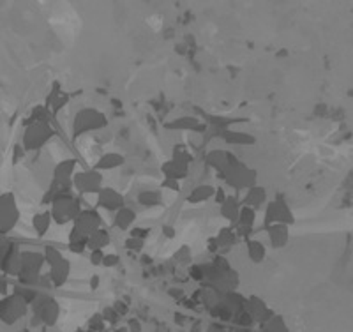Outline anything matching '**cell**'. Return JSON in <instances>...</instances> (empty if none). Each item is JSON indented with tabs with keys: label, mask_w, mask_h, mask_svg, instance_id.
<instances>
[{
	"label": "cell",
	"mask_w": 353,
	"mask_h": 332,
	"mask_svg": "<svg viewBox=\"0 0 353 332\" xmlns=\"http://www.w3.org/2000/svg\"><path fill=\"white\" fill-rule=\"evenodd\" d=\"M99 228H103V217L97 213V208H83L77 221L71 224L68 239L69 251L74 255H81L87 249L88 237Z\"/></svg>",
	"instance_id": "6da1fadb"
},
{
	"label": "cell",
	"mask_w": 353,
	"mask_h": 332,
	"mask_svg": "<svg viewBox=\"0 0 353 332\" xmlns=\"http://www.w3.org/2000/svg\"><path fill=\"white\" fill-rule=\"evenodd\" d=\"M239 284H241V276L225 256L219 255L212 262L205 264L203 286H210V289H216L217 292L226 293L237 290Z\"/></svg>",
	"instance_id": "7a4b0ae2"
},
{
	"label": "cell",
	"mask_w": 353,
	"mask_h": 332,
	"mask_svg": "<svg viewBox=\"0 0 353 332\" xmlns=\"http://www.w3.org/2000/svg\"><path fill=\"white\" fill-rule=\"evenodd\" d=\"M32 327L46 325V327H55L59 318H61V304L50 293H41L32 304Z\"/></svg>",
	"instance_id": "3957f363"
},
{
	"label": "cell",
	"mask_w": 353,
	"mask_h": 332,
	"mask_svg": "<svg viewBox=\"0 0 353 332\" xmlns=\"http://www.w3.org/2000/svg\"><path fill=\"white\" fill-rule=\"evenodd\" d=\"M55 137V129L50 122H25L21 135V147L25 153H37L44 148Z\"/></svg>",
	"instance_id": "277c9868"
},
{
	"label": "cell",
	"mask_w": 353,
	"mask_h": 332,
	"mask_svg": "<svg viewBox=\"0 0 353 332\" xmlns=\"http://www.w3.org/2000/svg\"><path fill=\"white\" fill-rule=\"evenodd\" d=\"M108 126V119L101 110L97 108H81L74 115L71 124L72 138H80L88 133H96L105 129Z\"/></svg>",
	"instance_id": "5b68a950"
},
{
	"label": "cell",
	"mask_w": 353,
	"mask_h": 332,
	"mask_svg": "<svg viewBox=\"0 0 353 332\" xmlns=\"http://www.w3.org/2000/svg\"><path fill=\"white\" fill-rule=\"evenodd\" d=\"M43 253L50 268L48 276L52 280L53 289H62L71 276V262L53 246H46Z\"/></svg>",
	"instance_id": "8992f818"
},
{
	"label": "cell",
	"mask_w": 353,
	"mask_h": 332,
	"mask_svg": "<svg viewBox=\"0 0 353 332\" xmlns=\"http://www.w3.org/2000/svg\"><path fill=\"white\" fill-rule=\"evenodd\" d=\"M81 208L80 200L74 195H65L57 198L52 205H50V214H52L53 223L59 226H65V224H72L80 216Z\"/></svg>",
	"instance_id": "52a82bcc"
},
{
	"label": "cell",
	"mask_w": 353,
	"mask_h": 332,
	"mask_svg": "<svg viewBox=\"0 0 353 332\" xmlns=\"http://www.w3.org/2000/svg\"><path fill=\"white\" fill-rule=\"evenodd\" d=\"M221 179L225 180V184L233 191H248V189L254 188L258 182V172L254 168H249L248 164L239 161L233 168H230L225 175H221Z\"/></svg>",
	"instance_id": "ba28073f"
},
{
	"label": "cell",
	"mask_w": 353,
	"mask_h": 332,
	"mask_svg": "<svg viewBox=\"0 0 353 332\" xmlns=\"http://www.w3.org/2000/svg\"><path fill=\"white\" fill-rule=\"evenodd\" d=\"M28 311V302L17 292H11L0 299V324L11 325L18 324L21 318H25Z\"/></svg>",
	"instance_id": "9c48e42d"
},
{
	"label": "cell",
	"mask_w": 353,
	"mask_h": 332,
	"mask_svg": "<svg viewBox=\"0 0 353 332\" xmlns=\"http://www.w3.org/2000/svg\"><path fill=\"white\" fill-rule=\"evenodd\" d=\"M20 207H18L17 196L11 191L0 193V235L11 233L17 228V224L20 223Z\"/></svg>",
	"instance_id": "30bf717a"
},
{
	"label": "cell",
	"mask_w": 353,
	"mask_h": 332,
	"mask_svg": "<svg viewBox=\"0 0 353 332\" xmlns=\"http://www.w3.org/2000/svg\"><path fill=\"white\" fill-rule=\"evenodd\" d=\"M272 224H288V226L295 224V214L283 196H277L265 205L263 228L272 226Z\"/></svg>",
	"instance_id": "8fae6325"
},
{
	"label": "cell",
	"mask_w": 353,
	"mask_h": 332,
	"mask_svg": "<svg viewBox=\"0 0 353 332\" xmlns=\"http://www.w3.org/2000/svg\"><path fill=\"white\" fill-rule=\"evenodd\" d=\"M72 188L78 195H97L105 188V177L97 170H81L72 177Z\"/></svg>",
	"instance_id": "7c38bea8"
},
{
	"label": "cell",
	"mask_w": 353,
	"mask_h": 332,
	"mask_svg": "<svg viewBox=\"0 0 353 332\" xmlns=\"http://www.w3.org/2000/svg\"><path fill=\"white\" fill-rule=\"evenodd\" d=\"M44 265H46L44 253L23 249V251H21V267H20V274H18V281L23 283V281H30L39 277L41 274H43Z\"/></svg>",
	"instance_id": "4fadbf2b"
},
{
	"label": "cell",
	"mask_w": 353,
	"mask_h": 332,
	"mask_svg": "<svg viewBox=\"0 0 353 332\" xmlns=\"http://www.w3.org/2000/svg\"><path fill=\"white\" fill-rule=\"evenodd\" d=\"M239 161L241 159H239L235 154L230 153V150H225V148H214V150H210V153L205 156L207 166H210L214 172H217L219 177L225 175V173L228 172L230 168H233Z\"/></svg>",
	"instance_id": "5bb4252c"
},
{
	"label": "cell",
	"mask_w": 353,
	"mask_h": 332,
	"mask_svg": "<svg viewBox=\"0 0 353 332\" xmlns=\"http://www.w3.org/2000/svg\"><path fill=\"white\" fill-rule=\"evenodd\" d=\"M244 309L249 313V315H251V318L254 320V324H260V325H265L267 322L270 320V318H272L274 315H276V313L272 311V308H270V306L258 295L245 297Z\"/></svg>",
	"instance_id": "9a60e30c"
},
{
	"label": "cell",
	"mask_w": 353,
	"mask_h": 332,
	"mask_svg": "<svg viewBox=\"0 0 353 332\" xmlns=\"http://www.w3.org/2000/svg\"><path fill=\"white\" fill-rule=\"evenodd\" d=\"M97 208H103L106 213H113L121 211L122 207H125V198L121 191H117L115 188H110V186H105L97 193V200H96Z\"/></svg>",
	"instance_id": "2e32d148"
},
{
	"label": "cell",
	"mask_w": 353,
	"mask_h": 332,
	"mask_svg": "<svg viewBox=\"0 0 353 332\" xmlns=\"http://www.w3.org/2000/svg\"><path fill=\"white\" fill-rule=\"evenodd\" d=\"M69 92L62 90L61 84L59 81H53V85L50 87V94L46 96V101H44V106L52 112L53 117H57L62 110L69 104Z\"/></svg>",
	"instance_id": "e0dca14e"
},
{
	"label": "cell",
	"mask_w": 353,
	"mask_h": 332,
	"mask_svg": "<svg viewBox=\"0 0 353 332\" xmlns=\"http://www.w3.org/2000/svg\"><path fill=\"white\" fill-rule=\"evenodd\" d=\"M168 131H191V133H207V124H201V120L191 115H182L176 119L168 120L165 124Z\"/></svg>",
	"instance_id": "ac0fdd59"
},
{
	"label": "cell",
	"mask_w": 353,
	"mask_h": 332,
	"mask_svg": "<svg viewBox=\"0 0 353 332\" xmlns=\"http://www.w3.org/2000/svg\"><path fill=\"white\" fill-rule=\"evenodd\" d=\"M219 138L226 145H230V147H253V145H256V137L254 135L245 131H235L232 128L221 133Z\"/></svg>",
	"instance_id": "d6986e66"
},
{
	"label": "cell",
	"mask_w": 353,
	"mask_h": 332,
	"mask_svg": "<svg viewBox=\"0 0 353 332\" xmlns=\"http://www.w3.org/2000/svg\"><path fill=\"white\" fill-rule=\"evenodd\" d=\"M74 173H77V159L74 157L62 159L61 163L55 164V168L52 172V180L59 182V184H72Z\"/></svg>",
	"instance_id": "ffe728a7"
},
{
	"label": "cell",
	"mask_w": 353,
	"mask_h": 332,
	"mask_svg": "<svg viewBox=\"0 0 353 332\" xmlns=\"http://www.w3.org/2000/svg\"><path fill=\"white\" fill-rule=\"evenodd\" d=\"M21 251H23V249H20V246H18L17 242H12L11 249H9L8 255H6L4 258V264H2V274H4V276L18 277L21 267Z\"/></svg>",
	"instance_id": "44dd1931"
},
{
	"label": "cell",
	"mask_w": 353,
	"mask_h": 332,
	"mask_svg": "<svg viewBox=\"0 0 353 332\" xmlns=\"http://www.w3.org/2000/svg\"><path fill=\"white\" fill-rule=\"evenodd\" d=\"M267 235H269L270 248L283 249L288 246L290 242V226L288 224H272L265 228Z\"/></svg>",
	"instance_id": "7402d4cb"
},
{
	"label": "cell",
	"mask_w": 353,
	"mask_h": 332,
	"mask_svg": "<svg viewBox=\"0 0 353 332\" xmlns=\"http://www.w3.org/2000/svg\"><path fill=\"white\" fill-rule=\"evenodd\" d=\"M256 211L251 207H244L242 205V211H241V216H239V221L233 224V228L237 230L239 235H242L244 239H248L251 235L254 228V223H256Z\"/></svg>",
	"instance_id": "603a6c76"
},
{
	"label": "cell",
	"mask_w": 353,
	"mask_h": 332,
	"mask_svg": "<svg viewBox=\"0 0 353 332\" xmlns=\"http://www.w3.org/2000/svg\"><path fill=\"white\" fill-rule=\"evenodd\" d=\"M242 205L244 207H251L254 208V211H261V207H265V205L269 204V200H267V189L263 188V186H254V188L248 189V191L244 193V198H242Z\"/></svg>",
	"instance_id": "cb8c5ba5"
},
{
	"label": "cell",
	"mask_w": 353,
	"mask_h": 332,
	"mask_svg": "<svg viewBox=\"0 0 353 332\" xmlns=\"http://www.w3.org/2000/svg\"><path fill=\"white\" fill-rule=\"evenodd\" d=\"M242 211V202L239 200L237 196H228L225 204L219 205V214L223 219H226L228 223L235 224L239 221Z\"/></svg>",
	"instance_id": "d4e9b609"
},
{
	"label": "cell",
	"mask_w": 353,
	"mask_h": 332,
	"mask_svg": "<svg viewBox=\"0 0 353 332\" xmlns=\"http://www.w3.org/2000/svg\"><path fill=\"white\" fill-rule=\"evenodd\" d=\"M124 164H125V157L122 156V154L106 153L96 161V164H94V170H97V172H101V173L112 172V170L121 168V166H124Z\"/></svg>",
	"instance_id": "484cf974"
},
{
	"label": "cell",
	"mask_w": 353,
	"mask_h": 332,
	"mask_svg": "<svg viewBox=\"0 0 353 332\" xmlns=\"http://www.w3.org/2000/svg\"><path fill=\"white\" fill-rule=\"evenodd\" d=\"M161 173L165 179H173V180H184L185 177L189 175V166L188 164H182L179 161L172 159L170 157L168 161L161 164Z\"/></svg>",
	"instance_id": "4316f807"
},
{
	"label": "cell",
	"mask_w": 353,
	"mask_h": 332,
	"mask_svg": "<svg viewBox=\"0 0 353 332\" xmlns=\"http://www.w3.org/2000/svg\"><path fill=\"white\" fill-rule=\"evenodd\" d=\"M134 223H137V213L131 207H122L121 211L113 214V224H115V228L122 230V232H129Z\"/></svg>",
	"instance_id": "83f0119b"
},
{
	"label": "cell",
	"mask_w": 353,
	"mask_h": 332,
	"mask_svg": "<svg viewBox=\"0 0 353 332\" xmlns=\"http://www.w3.org/2000/svg\"><path fill=\"white\" fill-rule=\"evenodd\" d=\"M214 195H216V188L210 184H200L196 188H193V191L188 195V204L189 205H200L205 202L214 200Z\"/></svg>",
	"instance_id": "f1b7e54d"
},
{
	"label": "cell",
	"mask_w": 353,
	"mask_h": 332,
	"mask_svg": "<svg viewBox=\"0 0 353 332\" xmlns=\"http://www.w3.org/2000/svg\"><path fill=\"white\" fill-rule=\"evenodd\" d=\"M245 251H248V258L253 264H261L267 258V248L261 240L256 239H245Z\"/></svg>",
	"instance_id": "f546056e"
},
{
	"label": "cell",
	"mask_w": 353,
	"mask_h": 332,
	"mask_svg": "<svg viewBox=\"0 0 353 332\" xmlns=\"http://www.w3.org/2000/svg\"><path fill=\"white\" fill-rule=\"evenodd\" d=\"M214 237H216L217 244H219V249L233 248L239 240V233L233 226H223V228L217 230V233Z\"/></svg>",
	"instance_id": "4dcf8cb0"
},
{
	"label": "cell",
	"mask_w": 353,
	"mask_h": 332,
	"mask_svg": "<svg viewBox=\"0 0 353 332\" xmlns=\"http://www.w3.org/2000/svg\"><path fill=\"white\" fill-rule=\"evenodd\" d=\"M110 242H112V235L106 228H99L92 233V235L88 237V244L87 249L90 251H96V249H105L108 248Z\"/></svg>",
	"instance_id": "1f68e13d"
},
{
	"label": "cell",
	"mask_w": 353,
	"mask_h": 332,
	"mask_svg": "<svg viewBox=\"0 0 353 332\" xmlns=\"http://www.w3.org/2000/svg\"><path fill=\"white\" fill-rule=\"evenodd\" d=\"M52 224H53V219H52V214H50V211L37 213L36 216L32 217V228L39 237L46 235V233L50 232V228H52Z\"/></svg>",
	"instance_id": "d6a6232c"
},
{
	"label": "cell",
	"mask_w": 353,
	"mask_h": 332,
	"mask_svg": "<svg viewBox=\"0 0 353 332\" xmlns=\"http://www.w3.org/2000/svg\"><path fill=\"white\" fill-rule=\"evenodd\" d=\"M137 200L141 207L154 208L163 204V195L159 191H156V189H145V191L138 193Z\"/></svg>",
	"instance_id": "836d02e7"
},
{
	"label": "cell",
	"mask_w": 353,
	"mask_h": 332,
	"mask_svg": "<svg viewBox=\"0 0 353 332\" xmlns=\"http://www.w3.org/2000/svg\"><path fill=\"white\" fill-rule=\"evenodd\" d=\"M260 332H292L290 327L286 325L285 318L281 315H274L265 325H261Z\"/></svg>",
	"instance_id": "e575fe53"
},
{
	"label": "cell",
	"mask_w": 353,
	"mask_h": 332,
	"mask_svg": "<svg viewBox=\"0 0 353 332\" xmlns=\"http://www.w3.org/2000/svg\"><path fill=\"white\" fill-rule=\"evenodd\" d=\"M172 159H175V161H179V163L191 166V163H193V154H191V150H189L185 145L179 144V145H175V147H173Z\"/></svg>",
	"instance_id": "d590c367"
},
{
	"label": "cell",
	"mask_w": 353,
	"mask_h": 332,
	"mask_svg": "<svg viewBox=\"0 0 353 332\" xmlns=\"http://www.w3.org/2000/svg\"><path fill=\"white\" fill-rule=\"evenodd\" d=\"M105 327H106V320H105V316H103V313H94V315L88 318V331L101 332Z\"/></svg>",
	"instance_id": "8d00e7d4"
},
{
	"label": "cell",
	"mask_w": 353,
	"mask_h": 332,
	"mask_svg": "<svg viewBox=\"0 0 353 332\" xmlns=\"http://www.w3.org/2000/svg\"><path fill=\"white\" fill-rule=\"evenodd\" d=\"M124 248L128 249V251L138 253V251H141V249L145 248V240L134 239V237H128V239H125V242H124Z\"/></svg>",
	"instance_id": "74e56055"
},
{
	"label": "cell",
	"mask_w": 353,
	"mask_h": 332,
	"mask_svg": "<svg viewBox=\"0 0 353 332\" xmlns=\"http://www.w3.org/2000/svg\"><path fill=\"white\" fill-rule=\"evenodd\" d=\"M11 246L12 240H9L6 235H0V273H2V264H4V258L9 249H11Z\"/></svg>",
	"instance_id": "f35d334b"
},
{
	"label": "cell",
	"mask_w": 353,
	"mask_h": 332,
	"mask_svg": "<svg viewBox=\"0 0 353 332\" xmlns=\"http://www.w3.org/2000/svg\"><path fill=\"white\" fill-rule=\"evenodd\" d=\"M150 235V228L147 226H132L129 230V237H134V239H141V240H147Z\"/></svg>",
	"instance_id": "ab89813d"
},
{
	"label": "cell",
	"mask_w": 353,
	"mask_h": 332,
	"mask_svg": "<svg viewBox=\"0 0 353 332\" xmlns=\"http://www.w3.org/2000/svg\"><path fill=\"white\" fill-rule=\"evenodd\" d=\"M189 274H191V277H193L194 281H198V283H203V280H205V264L193 265V267L189 268Z\"/></svg>",
	"instance_id": "60d3db41"
},
{
	"label": "cell",
	"mask_w": 353,
	"mask_h": 332,
	"mask_svg": "<svg viewBox=\"0 0 353 332\" xmlns=\"http://www.w3.org/2000/svg\"><path fill=\"white\" fill-rule=\"evenodd\" d=\"M103 316H105L106 324H110V325H117L119 324V320H121V315L115 311V308H105Z\"/></svg>",
	"instance_id": "b9f144b4"
},
{
	"label": "cell",
	"mask_w": 353,
	"mask_h": 332,
	"mask_svg": "<svg viewBox=\"0 0 353 332\" xmlns=\"http://www.w3.org/2000/svg\"><path fill=\"white\" fill-rule=\"evenodd\" d=\"M106 253L103 249H96V251H90V256H88V262L90 265L97 267V265H103V260H105Z\"/></svg>",
	"instance_id": "7bdbcfd3"
},
{
	"label": "cell",
	"mask_w": 353,
	"mask_h": 332,
	"mask_svg": "<svg viewBox=\"0 0 353 332\" xmlns=\"http://www.w3.org/2000/svg\"><path fill=\"white\" fill-rule=\"evenodd\" d=\"M161 189H168L172 193L181 191V180H173V179H163L161 182Z\"/></svg>",
	"instance_id": "ee69618b"
},
{
	"label": "cell",
	"mask_w": 353,
	"mask_h": 332,
	"mask_svg": "<svg viewBox=\"0 0 353 332\" xmlns=\"http://www.w3.org/2000/svg\"><path fill=\"white\" fill-rule=\"evenodd\" d=\"M119 262H121L119 255H115V253H106L105 260H103V267L113 268V267H117V265H119Z\"/></svg>",
	"instance_id": "f6af8a7d"
},
{
	"label": "cell",
	"mask_w": 353,
	"mask_h": 332,
	"mask_svg": "<svg viewBox=\"0 0 353 332\" xmlns=\"http://www.w3.org/2000/svg\"><path fill=\"white\" fill-rule=\"evenodd\" d=\"M226 198H228V195L225 193V188H216V195H214V202H216L217 205L225 204Z\"/></svg>",
	"instance_id": "bcb514c9"
},
{
	"label": "cell",
	"mask_w": 353,
	"mask_h": 332,
	"mask_svg": "<svg viewBox=\"0 0 353 332\" xmlns=\"http://www.w3.org/2000/svg\"><path fill=\"white\" fill-rule=\"evenodd\" d=\"M128 329L129 332H141V322L138 318H129Z\"/></svg>",
	"instance_id": "7dc6e473"
},
{
	"label": "cell",
	"mask_w": 353,
	"mask_h": 332,
	"mask_svg": "<svg viewBox=\"0 0 353 332\" xmlns=\"http://www.w3.org/2000/svg\"><path fill=\"white\" fill-rule=\"evenodd\" d=\"M113 308H115V311L119 313V315H121V316H125V315H128V311H129L128 304H124L122 300H117L115 306H113Z\"/></svg>",
	"instance_id": "c3c4849f"
},
{
	"label": "cell",
	"mask_w": 353,
	"mask_h": 332,
	"mask_svg": "<svg viewBox=\"0 0 353 332\" xmlns=\"http://www.w3.org/2000/svg\"><path fill=\"white\" fill-rule=\"evenodd\" d=\"M99 284H101L99 276H97V274H92V276H90V280H88V286H90V290H92V292H96V290L99 289Z\"/></svg>",
	"instance_id": "681fc988"
},
{
	"label": "cell",
	"mask_w": 353,
	"mask_h": 332,
	"mask_svg": "<svg viewBox=\"0 0 353 332\" xmlns=\"http://www.w3.org/2000/svg\"><path fill=\"white\" fill-rule=\"evenodd\" d=\"M205 332H228V331H226L225 325L216 324V322H214V324H210L209 327H207V331H205Z\"/></svg>",
	"instance_id": "f907efd6"
},
{
	"label": "cell",
	"mask_w": 353,
	"mask_h": 332,
	"mask_svg": "<svg viewBox=\"0 0 353 332\" xmlns=\"http://www.w3.org/2000/svg\"><path fill=\"white\" fill-rule=\"evenodd\" d=\"M163 233H165L166 239H173L176 232H175V228H173V226H170V224H165V226H163Z\"/></svg>",
	"instance_id": "816d5d0a"
},
{
	"label": "cell",
	"mask_w": 353,
	"mask_h": 332,
	"mask_svg": "<svg viewBox=\"0 0 353 332\" xmlns=\"http://www.w3.org/2000/svg\"><path fill=\"white\" fill-rule=\"evenodd\" d=\"M8 290H9L8 277L0 276V293H2V295H8Z\"/></svg>",
	"instance_id": "f5cc1de1"
},
{
	"label": "cell",
	"mask_w": 353,
	"mask_h": 332,
	"mask_svg": "<svg viewBox=\"0 0 353 332\" xmlns=\"http://www.w3.org/2000/svg\"><path fill=\"white\" fill-rule=\"evenodd\" d=\"M209 251L210 253H219V244H217L216 237H212V239H209Z\"/></svg>",
	"instance_id": "db71d44e"
},
{
	"label": "cell",
	"mask_w": 353,
	"mask_h": 332,
	"mask_svg": "<svg viewBox=\"0 0 353 332\" xmlns=\"http://www.w3.org/2000/svg\"><path fill=\"white\" fill-rule=\"evenodd\" d=\"M237 332H260V331H253V329H239Z\"/></svg>",
	"instance_id": "11a10c76"
},
{
	"label": "cell",
	"mask_w": 353,
	"mask_h": 332,
	"mask_svg": "<svg viewBox=\"0 0 353 332\" xmlns=\"http://www.w3.org/2000/svg\"><path fill=\"white\" fill-rule=\"evenodd\" d=\"M115 332H129L128 327H121V329H115Z\"/></svg>",
	"instance_id": "9f6ffc18"
},
{
	"label": "cell",
	"mask_w": 353,
	"mask_h": 332,
	"mask_svg": "<svg viewBox=\"0 0 353 332\" xmlns=\"http://www.w3.org/2000/svg\"><path fill=\"white\" fill-rule=\"evenodd\" d=\"M74 332H92V331H88V329H87V331H85V329H77Z\"/></svg>",
	"instance_id": "6f0895ef"
},
{
	"label": "cell",
	"mask_w": 353,
	"mask_h": 332,
	"mask_svg": "<svg viewBox=\"0 0 353 332\" xmlns=\"http://www.w3.org/2000/svg\"><path fill=\"white\" fill-rule=\"evenodd\" d=\"M14 332H30L28 329H20V331H14Z\"/></svg>",
	"instance_id": "680465c9"
}]
</instances>
